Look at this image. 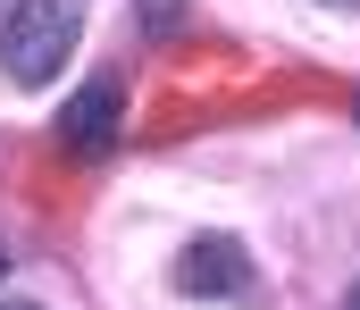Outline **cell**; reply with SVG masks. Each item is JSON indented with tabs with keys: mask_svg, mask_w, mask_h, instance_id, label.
I'll return each instance as SVG.
<instances>
[{
	"mask_svg": "<svg viewBox=\"0 0 360 310\" xmlns=\"http://www.w3.org/2000/svg\"><path fill=\"white\" fill-rule=\"evenodd\" d=\"M76 34H84V0H17L0 17V76L25 84V93H42L68 67Z\"/></svg>",
	"mask_w": 360,
	"mask_h": 310,
	"instance_id": "obj_1",
	"label": "cell"
},
{
	"mask_svg": "<svg viewBox=\"0 0 360 310\" xmlns=\"http://www.w3.org/2000/svg\"><path fill=\"white\" fill-rule=\"evenodd\" d=\"M176 285L184 294H243L252 285V260H243L235 235H193L184 260H176Z\"/></svg>",
	"mask_w": 360,
	"mask_h": 310,
	"instance_id": "obj_2",
	"label": "cell"
},
{
	"mask_svg": "<svg viewBox=\"0 0 360 310\" xmlns=\"http://www.w3.org/2000/svg\"><path fill=\"white\" fill-rule=\"evenodd\" d=\"M109 134H117V84L92 76L84 93L68 101V117H59V143L68 151H109Z\"/></svg>",
	"mask_w": 360,
	"mask_h": 310,
	"instance_id": "obj_3",
	"label": "cell"
},
{
	"mask_svg": "<svg viewBox=\"0 0 360 310\" xmlns=\"http://www.w3.org/2000/svg\"><path fill=\"white\" fill-rule=\"evenodd\" d=\"M176 25V0H151V34H168Z\"/></svg>",
	"mask_w": 360,
	"mask_h": 310,
	"instance_id": "obj_4",
	"label": "cell"
},
{
	"mask_svg": "<svg viewBox=\"0 0 360 310\" xmlns=\"http://www.w3.org/2000/svg\"><path fill=\"white\" fill-rule=\"evenodd\" d=\"M0 310H42V302H0Z\"/></svg>",
	"mask_w": 360,
	"mask_h": 310,
	"instance_id": "obj_5",
	"label": "cell"
},
{
	"mask_svg": "<svg viewBox=\"0 0 360 310\" xmlns=\"http://www.w3.org/2000/svg\"><path fill=\"white\" fill-rule=\"evenodd\" d=\"M327 8H360V0H327Z\"/></svg>",
	"mask_w": 360,
	"mask_h": 310,
	"instance_id": "obj_6",
	"label": "cell"
},
{
	"mask_svg": "<svg viewBox=\"0 0 360 310\" xmlns=\"http://www.w3.org/2000/svg\"><path fill=\"white\" fill-rule=\"evenodd\" d=\"M344 310H360V294H352V302H344Z\"/></svg>",
	"mask_w": 360,
	"mask_h": 310,
	"instance_id": "obj_7",
	"label": "cell"
},
{
	"mask_svg": "<svg viewBox=\"0 0 360 310\" xmlns=\"http://www.w3.org/2000/svg\"><path fill=\"white\" fill-rule=\"evenodd\" d=\"M0 269H8V252H0Z\"/></svg>",
	"mask_w": 360,
	"mask_h": 310,
	"instance_id": "obj_8",
	"label": "cell"
}]
</instances>
